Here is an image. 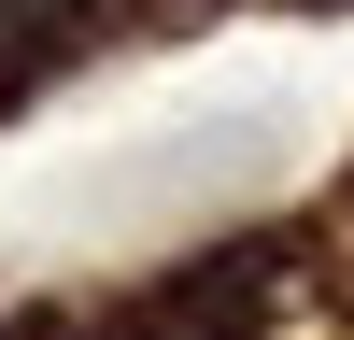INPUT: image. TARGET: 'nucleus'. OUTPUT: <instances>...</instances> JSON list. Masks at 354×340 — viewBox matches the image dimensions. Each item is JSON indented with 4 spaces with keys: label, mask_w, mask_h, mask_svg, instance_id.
<instances>
[{
    "label": "nucleus",
    "mask_w": 354,
    "mask_h": 340,
    "mask_svg": "<svg viewBox=\"0 0 354 340\" xmlns=\"http://www.w3.org/2000/svg\"><path fill=\"white\" fill-rule=\"evenodd\" d=\"M71 15H85V0H0V43H15L28 71H43V57H57V28H71Z\"/></svg>",
    "instance_id": "2"
},
{
    "label": "nucleus",
    "mask_w": 354,
    "mask_h": 340,
    "mask_svg": "<svg viewBox=\"0 0 354 340\" xmlns=\"http://www.w3.org/2000/svg\"><path fill=\"white\" fill-rule=\"evenodd\" d=\"M0 340H43V326H0Z\"/></svg>",
    "instance_id": "3"
},
{
    "label": "nucleus",
    "mask_w": 354,
    "mask_h": 340,
    "mask_svg": "<svg viewBox=\"0 0 354 340\" xmlns=\"http://www.w3.org/2000/svg\"><path fill=\"white\" fill-rule=\"evenodd\" d=\"M270 298H283V255L227 241V255H198V283H170V340H241V326H270Z\"/></svg>",
    "instance_id": "1"
}]
</instances>
